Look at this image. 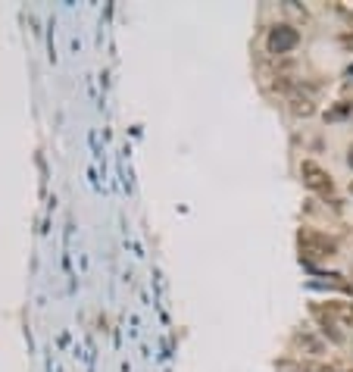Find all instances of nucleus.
<instances>
[{"instance_id":"1a4fd4ad","label":"nucleus","mask_w":353,"mask_h":372,"mask_svg":"<svg viewBox=\"0 0 353 372\" xmlns=\"http://www.w3.org/2000/svg\"><path fill=\"white\" fill-rule=\"evenodd\" d=\"M347 166L353 169V144H350V150H347Z\"/></svg>"},{"instance_id":"6e6552de","label":"nucleus","mask_w":353,"mask_h":372,"mask_svg":"<svg viewBox=\"0 0 353 372\" xmlns=\"http://www.w3.org/2000/svg\"><path fill=\"white\" fill-rule=\"evenodd\" d=\"M341 13H344V19L350 22V25H353V10H344V7H341Z\"/></svg>"},{"instance_id":"0eeeda50","label":"nucleus","mask_w":353,"mask_h":372,"mask_svg":"<svg viewBox=\"0 0 353 372\" xmlns=\"http://www.w3.org/2000/svg\"><path fill=\"white\" fill-rule=\"evenodd\" d=\"M310 372H334L332 366H310Z\"/></svg>"},{"instance_id":"20e7f679","label":"nucleus","mask_w":353,"mask_h":372,"mask_svg":"<svg viewBox=\"0 0 353 372\" xmlns=\"http://www.w3.org/2000/svg\"><path fill=\"white\" fill-rule=\"evenodd\" d=\"M313 313H316V316H319V323H322L325 335L332 338L334 345H341V341H344V332L338 329V319H334V313H325L322 307H313Z\"/></svg>"},{"instance_id":"f257e3e1","label":"nucleus","mask_w":353,"mask_h":372,"mask_svg":"<svg viewBox=\"0 0 353 372\" xmlns=\"http://www.w3.org/2000/svg\"><path fill=\"white\" fill-rule=\"evenodd\" d=\"M300 44V32H297L294 25H288V22H278V25L269 28V38H266V47L269 54H291V50Z\"/></svg>"},{"instance_id":"39448f33","label":"nucleus","mask_w":353,"mask_h":372,"mask_svg":"<svg viewBox=\"0 0 353 372\" xmlns=\"http://www.w3.org/2000/svg\"><path fill=\"white\" fill-rule=\"evenodd\" d=\"M291 113H294V116H313V113H316V104H313V97L294 94V97H291Z\"/></svg>"},{"instance_id":"423d86ee","label":"nucleus","mask_w":353,"mask_h":372,"mask_svg":"<svg viewBox=\"0 0 353 372\" xmlns=\"http://www.w3.org/2000/svg\"><path fill=\"white\" fill-rule=\"evenodd\" d=\"M297 345L306 347L310 353H322V351H325L322 341H319V338H313V335H297Z\"/></svg>"},{"instance_id":"f03ea898","label":"nucleus","mask_w":353,"mask_h":372,"mask_svg":"<svg viewBox=\"0 0 353 372\" xmlns=\"http://www.w3.org/2000/svg\"><path fill=\"white\" fill-rule=\"evenodd\" d=\"M300 251H304V257H310V260H322V257H334V253H338V244H334L332 238H325V235L313 232V229H304V232H300Z\"/></svg>"},{"instance_id":"7ed1b4c3","label":"nucleus","mask_w":353,"mask_h":372,"mask_svg":"<svg viewBox=\"0 0 353 372\" xmlns=\"http://www.w3.org/2000/svg\"><path fill=\"white\" fill-rule=\"evenodd\" d=\"M300 176H304V185L310 191H319V194H332V191H334L332 176H328V172H325L319 163H313V160L300 163Z\"/></svg>"},{"instance_id":"9d476101","label":"nucleus","mask_w":353,"mask_h":372,"mask_svg":"<svg viewBox=\"0 0 353 372\" xmlns=\"http://www.w3.org/2000/svg\"><path fill=\"white\" fill-rule=\"evenodd\" d=\"M347 372H353V369H347Z\"/></svg>"}]
</instances>
